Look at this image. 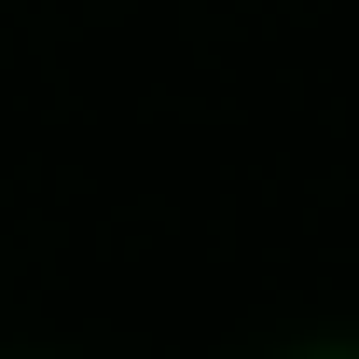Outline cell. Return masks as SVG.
I'll return each mask as SVG.
<instances>
[{"label":"cell","mask_w":359,"mask_h":359,"mask_svg":"<svg viewBox=\"0 0 359 359\" xmlns=\"http://www.w3.org/2000/svg\"><path fill=\"white\" fill-rule=\"evenodd\" d=\"M304 359H359V346H304Z\"/></svg>","instance_id":"1"}]
</instances>
